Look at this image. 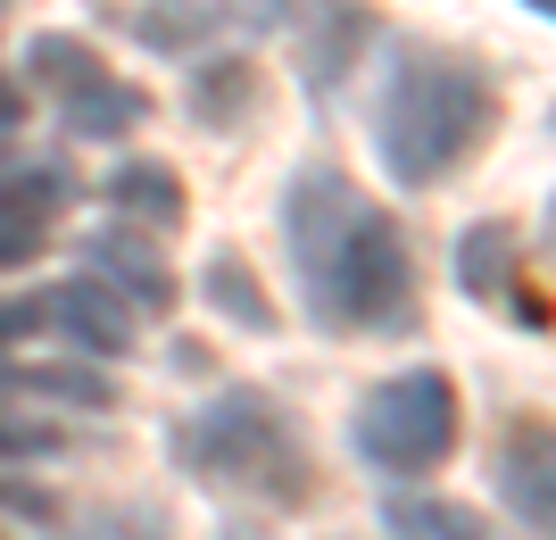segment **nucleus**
Instances as JSON below:
<instances>
[{
  "label": "nucleus",
  "instance_id": "9d476101",
  "mask_svg": "<svg viewBox=\"0 0 556 540\" xmlns=\"http://www.w3.org/2000/svg\"><path fill=\"white\" fill-rule=\"evenodd\" d=\"M109 209H116V225H134V234H175L191 200H184V175H175V166L125 159V166H109Z\"/></svg>",
  "mask_w": 556,
  "mask_h": 540
},
{
  "label": "nucleus",
  "instance_id": "6ab92c4d",
  "mask_svg": "<svg viewBox=\"0 0 556 540\" xmlns=\"http://www.w3.org/2000/svg\"><path fill=\"white\" fill-rule=\"evenodd\" d=\"M34 325H42V300H0V350H9V341H25Z\"/></svg>",
  "mask_w": 556,
  "mask_h": 540
},
{
  "label": "nucleus",
  "instance_id": "6e6552de",
  "mask_svg": "<svg viewBox=\"0 0 556 540\" xmlns=\"http://www.w3.org/2000/svg\"><path fill=\"white\" fill-rule=\"evenodd\" d=\"M42 325H59V341H75V350H92V357H125L134 350V307H116L92 275L42 291Z\"/></svg>",
  "mask_w": 556,
  "mask_h": 540
},
{
  "label": "nucleus",
  "instance_id": "2eb2a0df",
  "mask_svg": "<svg viewBox=\"0 0 556 540\" xmlns=\"http://www.w3.org/2000/svg\"><path fill=\"white\" fill-rule=\"evenodd\" d=\"M200 291H208V300L225 307L241 332H275V300H266V291L250 282V266L232 259V250H216V259L200 266Z\"/></svg>",
  "mask_w": 556,
  "mask_h": 540
},
{
  "label": "nucleus",
  "instance_id": "a211bd4d",
  "mask_svg": "<svg viewBox=\"0 0 556 540\" xmlns=\"http://www.w3.org/2000/svg\"><path fill=\"white\" fill-rule=\"evenodd\" d=\"M25 457H59V424L0 407V466H25Z\"/></svg>",
  "mask_w": 556,
  "mask_h": 540
},
{
  "label": "nucleus",
  "instance_id": "39448f33",
  "mask_svg": "<svg viewBox=\"0 0 556 540\" xmlns=\"http://www.w3.org/2000/svg\"><path fill=\"white\" fill-rule=\"evenodd\" d=\"M25 75L59 100V125H67L75 141H125L150 117V92L125 84L84 34H34V42H25Z\"/></svg>",
  "mask_w": 556,
  "mask_h": 540
},
{
  "label": "nucleus",
  "instance_id": "9b49d317",
  "mask_svg": "<svg viewBox=\"0 0 556 540\" xmlns=\"http://www.w3.org/2000/svg\"><path fill=\"white\" fill-rule=\"evenodd\" d=\"M184 109H191V125H208V134H241V125L266 109V84H257L250 59H200Z\"/></svg>",
  "mask_w": 556,
  "mask_h": 540
},
{
  "label": "nucleus",
  "instance_id": "1a4fd4ad",
  "mask_svg": "<svg viewBox=\"0 0 556 540\" xmlns=\"http://www.w3.org/2000/svg\"><path fill=\"white\" fill-rule=\"evenodd\" d=\"M498 491H507V507L523 516V532L548 540L556 507H548V416H523L507 432V449H498Z\"/></svg>",
  "mask_w": 556,
  "mask_h": 540
},
{
  "label": "nucleus",
  "instance_id": "412c9836",
  "mask_svg": "<svg viewBox=\"0 0 556 540\" xmlns=\"http://www.w3.org/2000/svg\"><path fill=\"white\" fill-rule=\"evenodd\" d=\"M282 9H300V0H250V17H282Z\"/></svg>",
  "mask_w": 556,
  "mask_h": 540
},
{
  "label": "nucleus",
  "instance_id": "aec40b11",
  "mask_svg": "<svg viewBox=\"0 0 556 540\" xmlns=\"http://www.w3.org/2000/svg\"><path fill=\"white\" fill-rule=\"evenodd\" d=\"M17 125H25V84L0 75V134H17Z\"/></svg>",
  "mask_w": 556,
  "mask_h": 540
},
{
  "label": "nucleus",
  "instance_id": "0eeeda50",
  "mask_svg": "<svg viewBox=\"0 0 556 540\" xmlns=\"http://www.w3.org/2000/svg\"><path fill=\"white\" fill-rule=\"evenodd\" d=\"M75 175L67 166H25V175H0V266H34L42 259L50 225L67 209Z\"/></svg>",
  "mask_w": 556,
  "mask_h": 540
},
{
  "label": "nucleus",
  "instance_id": "4468645a",
  "mask_svg": "<svg viewBox=\"0 0 556 540\" xmlns=\"http://www.w3.org/2000/svg\"><path fill=\"white\" fill-rule=\"evenodd\" d=\"M225 17H232L225 0H141V9H134V34L150 50H166V59H184V50H200Z\"/></svg>",
  "mask_w": 556,
  "mask_h": 540
},
{
  "label": "nucleus",
  "instance_id": "f8f14e48",
  "mask_svg": "<svg viewBox=\"0 0 556 540\" xmlns=\"http://www.w3.org/2000/svg\"><path fill=\"white\" fill-rule=\"evenodd\" d=\"M515 250H523V234H515L507 216L465 225L457 250H448V266H457V291H473V300H498V282L515 275Z\"/></svg>",
  "mask_w": 556,
  "mask_h": 540
},
{
  "label": "nucleus",
  "instance_id": "f3484780",
  "mask_svg": "<svg viewBox=\"0 0 556 540\" xmlns=\"http://www.w3.org/2000/svg\"><path fill=\"white\" fill-rule=\"evenodd\" d=\"M59 540H166L159 507H92V516L59 524Z\"/></svg>",
  "mask_w": 556,
  "mask_h": 540
},
{
  "label": "nucleus",
  "instance_id": "7ed1b4c3",
  "mask_svg": "<svg viewBox=\"0 0 556 540\" xmlns=\"http://www.w3.org/2000/svg\"><path fill=\"white\" fill-rule=\"evenodd\" d=\"M175 457L184 474H200L208 491L257 499V507H300L316 491V457L307 432L291 424V407L266 391H216L208 407H191L175 424Z\"/></svg>",
  "mask_w": 556,
  "mask_h": 540
},
{
  "label": "nucleus",
  "instance_id": "20e7f679",
  "mask_svg": "<svg viewBox=\"0 0 556 540\" xmlns=\"http://www.w3.org/2000/svg\"><path fill=\"white\" fill-rule=\"evenodd\" d=\"M349 441L366 457L374 474H432L448 466V449H457V382L441 366H407V375L374 382L357 424H349Z\"/></svg>",
  "mask_w": 556,
  "mask_h": 540
},
{
  "label": "nucleus",
  "instance_id": "ddd939ff",
  "mask_svg": "<svg viewBox=\"0 0 556 540\" xmlns=\"http://www.w3.org/2000/svg\"><path fill=\"white\" fill-rule=\"evenodd\" d=\"M382 540H490V524L457 499L407 491V499H382Z\"/></svg>",
  "mask_w": 556,
  "mask_h": 540
},
{
  "label": "nucleus",
  "instance_id": "dca6fc26",
  "mask_svg": "<svg viewBox=\"0 0 556 540\" xmlns=\"http://www.w3.org/2000/svg\"><path fill=\"white\" fill-rule=\"evenodd\" d=\"M9 391H34V400H75V407H109V382L84 375V366H0Z\"/></svg>",
  "mask_w": 556,
  "mask_h": 540
},
{
  "label": "nucleus",
  "instance_id": "423d86ee",
  "mask_svg": "<svg viewBox=\"0 0 556 540\" xmlns=\"http://www.w3.org/2000/svg\"><path fill=\"white\" fill-rule=\"evenodd\" d=\"M84 266H92V282L116 307H141V316H166V307H175V266H166L159 241L134 234V225H100V234L84 241Z\"/></svg>",
  "mask_w": 556,
  "mask_h": 540
},
{
  "label": "nucleus",
  "instance_id": "f03ea898",
  "mask_svg": "<svg viewBox=\"0 0 556 540\" xmlns=\"http://www.w3.org/2000/svg\"><path fill=\"white\" fill-rule=\"evenodd\" d=\"M490 125H498V92L482 67L441 59V50H399V75L382 92V117H374V134H382L374 150L399 191H432L490 141Z\"/></svg>",
  "mask_w": 556,
  "mask_h": 540
},
{
  "label": "nucleus",
  "instance_id": "f257e3e1",
  "mask_svg": "<svg viewBox=\"0 0 556 540\" xmlns=\"http://www.w3.org/2000/svg\"><path fill=\"white\" fill-rule=\"evenodd\" d=\"M282 250L300 266V300L325 332H407L416 259L391 209H374L341 166H300L282 184Z\"/></svg>",
  "mask_w": 556,
  "mask_h": 540
}]
</instances>
